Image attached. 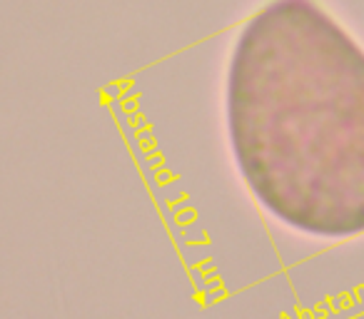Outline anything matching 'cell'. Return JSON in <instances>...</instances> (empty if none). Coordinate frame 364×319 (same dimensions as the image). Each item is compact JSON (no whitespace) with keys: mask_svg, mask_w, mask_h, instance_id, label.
I'll return each mask as SVG.
<instances>
[{"mask_svg":"<svg viewBox=\"0 0 364 319\" xmlns=\"http://www.w3.org/2000/svg\"><path fill=\"white\" fill-rule=\"evenodd\" d=\"M232 163L257 205L317 239L364 234V48L314 0H267L225 75Z\"/></svg>","mask_w":364,"mask_h":319,"instance_id":"obj_1","label":"cell"}]
</instances>
